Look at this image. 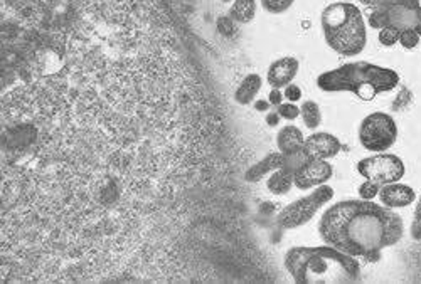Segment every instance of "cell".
Returning <instances> with one entry per match:
<instances>
[{
	"label": "cell",
	"mask_w": 421,
	"mask_h": 284,
	"mask_svg": "<svg viewBox=\"0 0 421 284\" xmlns=\"http://www.w3.org/2000/svg\"><path fill=\"white\" fill-rule=\"evenodd\" d=\"M256 0H234L230 10V17L239 24H250L256 16Z\"/></svg>",
	"instance_id": "cell-17"
},
{
	"label": "cell",
	"mask_w": 421,
	"mask_h": 284,
	"mask_svg": "<svg viewBox=\"0 0 421 284\" xmlns=\"http://www.w3.org/2000/svg\"><path fill=\"white\" fill-rule=\"evenodd\" d=\"M300 116L309 130H317L322 123V113L315 101H305L300 108Z\"/></svg>",
	"instance_id": "cell-18"
},
{
	"label": "cell",
	"mask_w": 421,
	"mask_h": 284,
	"mask_svg": "<svg viewBox=\"0 0 421 284\" xmlns=\"http://www.w3.org/2000/svg\"><path fill=\"white\" fill-rule=\"evenodd\" d=\"M298 69H300V62L298 59L287 56L282 59H276L275 62H272L268 69L267 81L272 88H285L291 81L295 79V76L298 75Z\"/></svg>",
	"instance_id": "cell-11"
},
{
	"label": "cell",
	"mask_w": 421,
	"mask_h": 284,
	"mask_svg": "<svg viewBox=\"0 0 421 284\" xmlns=\"http://www.w3.org/2000/svg\"><path fill=\"white\" fill-rule=\"evenodd\" d=\"M322 31L327 46L341 56H357L368 44V29L359 7L350 2H335L322 12Z\"/></svg>",
	"instance_id": "cell-4"
},
{
	"label": "cell",
	"mask_w": 421,
	"mask_h": 284,
	"mask_svg": "<svg viewBox=\"0 0 421 284\" xmlns=\"http://www.w3.org/2000/svg\"><path fill=\"white\" fill-rule=\"evenodd\" d=\"M398 127L393 116L376 112L368 114L359 127V142L369 152L383 153L396 143Z\"/></svg>",
	"instance_id": "cell-7"
},
{
	"label": "cell",
	"mask_w": 421,
	"mask_h": 284,
	"mask_svg": "<svg viewBox=\"0 0 421 284\" xmlns=\"http://www.w3.org/2000/svg\"><path fill=\"white\" fill-rule=\"evenodd\" d=\"M332 175H334V168H332V165L327 160L310 158L295 172L293 183L300 190L315 189V187L327 183L332 179Z\"/></svg>",
	"instance_id": "cell-9"
},
{
	"label": "cell",
	"mask_w": 421,
	"mask_h": 284,
	"mask_svg": "<svg viewBox=\"0 0 421 284\" xmlns=\"http://www.w3.org/2000/svg\"><path fill=\"white\" fill-rule=\"evenodd\" d=\"M357 172L364 177L365 180L379 183V185H387V183L400 182L405 177L406 167L402 160L396 155L391 153H378L374 157L363 158L357 164Z\"/></svg>",
	"instance_id": "cell-8"
},
{
	"label": "cell",
	"mask_w": 421,
	"mask_h": 284,
	"mask_svg": "<svg viewBox=\"0 0 421 284\" xmlns=\"http://www.w3.org/2000/svg\"><path fill=\"white\" fill-rule=\"evenodd\" d=\"M276 145H278V150L283 155H293L302 152L305 146L304 133H302L300 128L293 127V125H288V127L280 130L278 136H276Z\"/></svg>",
	"instance_id": "cell-13"
},
{
	"label": "cell",
	"mask_w": 421,
	"mask_h": 284,
	"mask_svg": "<svg viewBox=\"0 0 421 284\" xmlns=\"http://www.w3.org/2000/svg\"><path fill=\"white\" fill-rule=\"evenodd\" d=\"M379 190H381V185H379V183L372 182V180H365L364 183H361L359 195L361 198H364V201H374V198L379 195Z\"/></svg>",
	"instance_id": "cell-21"
},
{
	"label": "cell",
	"mask_w": 421,
	"mask_h": 284,
	"mask_svg": "<svg viewBox=\"0 0 421 284\" xmlns=\"http://www.w3.org/2000/svg\"><path fill=\"white\" fill-rule=\"evenodd\" d=\"M223 2L224 3H230V2H232V0H223Z\"/></svg>",
	"instance_id": "cell-30"
},
{
	"label": "cell",
	"mask_w": 421,
	"mask_h": 284,
	"mask_svg": "<svg viewBox=\"0 0 421 284\" xmlns=\"http://www.w3.org/2000/svg\"><path fill=\"white\" fill-rule=\"evenodd\" d=\"M280 114H278V112H275V113H269L268 116H267V123H268V127H278V123H280Z\"/></svg>",
	"instance_id": "cell-27"
},
{
	"label": "cell",
	"mask_w": 421,
	"mask_h": 284,
	"mask_svg": "<svg viewBox=\"0 0 421 284\" xmlns=\"http://www.w3.org/2000/svg\"><path fill=\"white\" fill-rule=\"evenodd\" d=\"M415 220H416V224H421V197H420V202H418V205H416V210H415Z\"/></svg>",
	"instance_id": "cell-29"
},
{
	"label": "cell",
	"mask_w": 421,
	"mask_h": 284,
	"mask_svg": "<svg viewBox=\"0 0 421 284\" xmlns=\"http://www.w3.org/2000/svg\"><path fill=\"white\" fill-rule=\"evenodd\" d=\"M293 179H295L293 168L282 165L278 170H275L272 173V175H269L267 187H268V190L275 195L288 194V192H290V189H291V185H295Z\"/></svg>",
	"instance_id": "cell-16"
},
{
	"label": "cell",
	"mask_w": 421,
	"mask_h": 284,
	"mask_svg": "<svg viewBox=\"0 0 421 284\" xmlns=\"http://www.w3.org/2000/svg\"><path fill=\"white\" fill-rule=\"evenodd\" d=\"M261 7L269 14H283L293 5L295 0H260Z\"/></svg>",
	"instance_id": "cell-19"
},
{
	"label": "cell",
	"mask_w": 421,
	"mask_h": 284,
	"mask_svg": "<svg viewBox=\"0 0 421 284\" xmlns=\"http://www.w3.org/2000/svg\"><path fill=\"white\" fill-rule=\"evenodd\" d=\"M282 165H283V153L282 152L269 153L263 158V160L258 162L256 165H253V167H251L250 170L246 172L245 179L248 180V182H258V180L263 179L265 175H269V173L278 170Z\"/></svg>",
	"instance_id": "cell-14"
},
{
	"label": "cell",
	"mask_w": 421,
	"mask_h": 284,
	"mask_svg": "<svg viewBox=\"0 0 421 284\" xmlns=\"http://www.w3.org/2000/svg\"><path fill=\"white\" fill-rule=\"evenodd\" d=\"M342 145L341 140L335 135L327 131L313 133L309 138L305 140V153L310 158H317V160H328V158H334L335 155L341 152Z\"/></svg>",
	"instance_id": "cell-10"
},
{
	"label": "cell",
	"mask_w": 421,
	"mask_h": 284,
	"mask_svg": "<svg viewBox=\"0 0 421 284\" xmlns=\"http://www.w3.org/2000/svg\"><path fill=\"white\" fill-rule=\"evenodd\" d=\"M379 42L386 47L394 46V44L400 42V31H396V29H391V27L381 29V32H379Z\"/></svg>",
	"instance_id": "cell-23"
},
{
	"label": "cell",
	"mask_w": 421,
	"mask_h": 284,
	"mask_svg": "<svg viewBox=\"0 0 421 284\" xmlns=\"http://www.w3.org/2000/svg\"><path fill=\"white\" fill-rule=\"evenodd\" d=\"M283 94H285V98L288 99V101L295 103L302 98V90H300V86H297V84L290 83L288 86H285V91H283Z\"/></svg>",
	"instance_id": "cell-25"
},
{
	"label": "cell",
	"mask_w": 421,
	"mask_h": 284,
	"mask_svg": "<svg viewBox=\"0 0 421 284\" xmlns=\"http://www.w3.org/2000/svg\"><path fill=\"white\" fill-rule=\"evenodd\" d=\"M324 242L349 256L374 263L386 247L398 244L405 224L394 209L372 201H342L328 207L319 222Z\"/></svg>",
	"instance_id": "cell-1"
},
{
	"label": "cell",
	"mask_w": 421,
	"mask_h": 284,
	"mask_svg": "<svg viewBox=\"0 0 421 284\" xmlns=\"http://www.w3.org/2000/svg\"><path fill=\"white\" fill-rule=\"evenodd\" d=\"M418 32H420V36H421V27H420V29H418Z\"/></svg>",
	"instance_id": "cell-31"
},
{
	"label": "cell",
	"mask_w": 421,
	"mask_h": 284,
	"mask_svg": "<svg viewBox=\"0 0 421 284\" xmlns=\"http://www.w3.org/2000/svg\"><path fill=\"white\" fill-rule=\"evenodd\" d=\"M332 198H334V189L328 187L327 183L315 187L313 192H310L309 195L288 204L287 207L278 214L276 222L283 229H297L305 226Z\"/></svg>",
	"instance_id": "cell-6"
},
{
	"label": "cell",
	"mask_w": 421,
	"mask_h": 284,
	"mask_svg": "<svg viewBox=\"0 0 421 284\" xmlns=\"http://www.w3.org/2000/svg\"><path fill=\"white\" fill-rule=\"evenodd\" d=\"M283 264L293 281L300 284H346L361 279V264L357 257L328 244L291 247L285 254Z\"/></svg>",
	"instance_id": "cell-2"
},
{
	"label": "cell",
	"mask_w": 421,
	"mask_h": 284,
	"mask_svg": "<svg viewBox=\"0 0 421 284\" xmlns=\"http://www.w3.org/2000/svg\"><path fill=\"white\" fill-rule=\"evenodd\" d=\"M378 197L379 201H381V204L386 205V207L402 209L408 207V205H411L413 202H415L416 194L409 185L394 182V183H387V185H383L381 190H379Z\"/></svg>",
	"instance_id": "cell-12"
},
{
	"label": "cell",
	"mask_w": 421,
	"mask_h": 284,
	"mask_svg": "<svg viewBox=\"0 0 421 284\" xmlns=\"http://www.w3.org/2000/svg\"><path fill=\"white\" fill-rule=\"evenodd\" d=\"M276 112H278L283 120L288 121H293L300 116V108H298L297 105H293V103H282V105L276 108Z\"/></svg>",
	"instance_id": "cell-22"
},
{
	"label": "cell",
	"mask_w": 421,
	"mask_h": 284,
	"mask_svg": "<svg viewBox=\"0 0 421 284\" xmlns=\"http://www.w3.org/2000/svg\"><path fill=\"white\" fill-rule=\"evenodd\" d=\"M421 36L416 29H406V31L400 32V44L405 49H413L420 44Z\"/></svg>",
	"instance_id": "cell-20"
},
{
	"label": "cell",
	"mask_w": 421,
	"mask_h": 284,
	"mask_svg": "<svg viewBox=\"0 0 421 284\" xmlns=\"http://www.w3.org/2000/svg\"><path fill=\"white\" fill-rule=\"evenodd\" d=\"M261 86H263V79H261L260 75H248L239 83V86L236 88L234 101L243 106L250 105L256 98V94L260 93Z\"/></svg>",
	"instance_id": "cell-15"
},
{
	"label": "cell",
	"mask_w": 421,
	"mask_h": 284,
	"mask_svg": "<svg viewBox=\"0 0 421 284\" xmlns=\"http://www.w3.org/2000/svg\"><path fill=\"white\" fill-rule=\"evenodd\" d=\"M283 99H285V94H283L278 88H273V90L269 91L268 101L272 106H276V108H278V106L283 103Z\"/></svg>",
	"instance_id": "cell-26"
},
{
	"label": "cell",
	"mask_w": 421,
	"mask_h": 284,
	"mask_svg": "<svg viewBox=\"0 0 421 284\" xmlns=\"http://www.w3.org/2000/svg\"><path fill=\"white\" fill-rule=\"evenodd\" d=\"M411 99H413L411 91L401 90L400 94H398L396 99L393 101V108L396 109V112H402V109H406L409 105H411Z\"/></svg>",
	"instance_id": "cell-24"
},
{
	"label": "cell",
	"mask_w": 421,
	"mask_h": 284,
	"mask_svg": "<svg viewBox=\"0 0 421 284\" xmlns=\"http://www.w3.org/2000/svg\"><path fill=\"white\" fill-rule=\"evenodd\" d=\"M400 84L394 69L371 62H347L317 77V86L327 93H352L363 101H371L381 93L393 91Z\"/></svg>",
	"instance_id": "cell-3"
},
{
	"label": "cell",
	"mask_w": 421,
	"mask_h": 284,
	"mask_svg": "<svg viewBox=\"0 0 421 284\" xmlns=\"http://www.w3.org/2000/svg\"><path fill=\"white\" fill-rule=\"evenodd\" d=\"M269 101H256L254 103V109H256V112H267V109L269 108Z\"/></svg>",
	"instance_id": "cell-28"
},
{
	"label": "cell",
	"mask_w": 421,
	"mask_h": 284,
	"mask_svg": "<svg viewBox=\"0 0 421 284\" xmlns=\"http://www.w3.org/2000/svg\"><path fill=\"white\" fill-rule=\"evenodd\" d=\"M372 29L391 27L396 31L421 27L420 0H386L369 16Z\"/></svg>",
	"instance_id": "cell-5"
}]
</instances>
